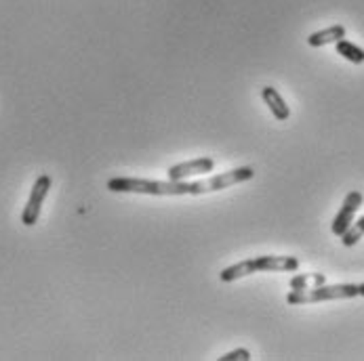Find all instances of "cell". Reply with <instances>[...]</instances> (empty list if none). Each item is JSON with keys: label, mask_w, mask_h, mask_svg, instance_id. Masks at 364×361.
I'll use <instances>...</instances> for the list:
<instances>
[{"label": "cell", "mask_w": 364, "mask_h": 361, "mask_svg": "<svg viewBox=\"0 0 364 361\" xmlns=\"http://www.w3.org/2000/svg\"><path fill=\"white\" fill-rule=\"evenodd\" d=\"M255 177V170L251 166H240L221 174H215L207 181H148V179H129V177H116L107 181V189L116 194H146V196H203L210 191H221L232 185L251 181Z\"/></svg>", "instance_id": "6da1fadb"}, {"label": "cell", "mask_w": 364, "mask_h": 361, "mask_svg": "<svg viewBox=\"0 0 364 361\" xmlns=\"http://www.w3.org/2000/svg\"><path fill=\"white\" fill-rule=\"evenodd\" d=\"M299 269V258L295 257H255L242 262H236L232 267H225L219 273L221 282H236L240 277H247L251 273H261V271H297Z\"/></svg>", "instance_id": "7a4b0ae2"}, {"label": "cell", "mask_w": 364, "mask_h": 361, "mask_svg": "<svg viewBox=\"0 0 364 361\" xmlns=\"http://www.w3.org/2000/svg\"><path fill=\"white\" fill-rule=\"evenodd\" d=\"M364 296V284H337V286H318L310 290H291L287 294L289 305H312L324 301H341Z\"/></svg>", "instance_id": "3957f363"}, {"label": "cell", "mask_w": 364, "mask_h": 361, "mask_svg": "<svg viewBox=\"0 0 364 361\" xmlns=\"http://www.w3.org/2000/svg\"><path fill=\"white\" fill-rule=\"evenodd\" d=\"M53 179L49 174H38V179L34 181L32 185V191H30V198H28V204L21 212V223L26 227H34L41 218V210H43V204L49 196V189H51Z\"/></svg>", "instance_id": "277c9868"}, {"label": "cell", "mask_w": 364, "mask_h": 361, "mask_svg": "<svg viewBox=\"0 0 364 361\" xmlns=\"http://www.w3.org/2000/svg\"><path fill=\"white\" fill-rule=\"evenodd\" d=\"M363 194H360L358 189H354V191H350V194L346 196V200H343V204H341V210L337 212V216L333 218V225H331V231H333L337 238H341V233L354 223V216H356L358 208L363 206Z\"/></svg>", "instance_id": "5b68a950"}, {"label": "cell", "mask_w": 364, "mask_h": 361, "mask_svg": "<svg viewBox=\"0 0 364 361\" xmlns=\"http://www.w3.org/2000/svg\"><path fill=\"white\" fill-rule=\"evenodd\" d=\"M215 168V160L213 157H196V160H190V162H183V164H175L166 170L168 179L171 181H183L188 177H194V174H207L213 172Z\"/></svg>", "instance_id": "8992f818"}, {"label": "cell", "mask_w": 364, "mask_h": 361, "mask_svg": "<svg viewBox=\"0 0 364 361\" xmlns=\"http://www.w3.org/2000/svg\"><path fill=\"white\" fill-rule=\"evenodd\" d=\"M261 97H263V101L269 107V111H272V116H274L276 120L287 122V120L291 118L289 105H287V101L282 99V95H280L274 87H263V89H261Z\"/></svg>", "instance_id": "52a82bcc"}, {"label": "cell", "mask_w": 364, "mask_h": 361, "mask_svg": "<svg viewBox=\"0 0 364 361\" xmlns=\"http://www.w3.org/2000/svg\"><path fill=\"white\" fill-rule=\"evenodd\" d=\"M346 38V28L343 26H331L326 30L314 32L308 36V45L318 49V47H326V45H335L337 40Z\"/></svg>", "instance_id": "ba28073f"}, {"label": "cell", "mask_w": 364, "mask_h": 361, "mask_svg": "<svg viewBox=\"0 0 364 361\" xmlns=\"http://www.w3.org/2000/svg\"><path fill=\"white\" fill-rule=\"evenodd\" d=\"M326 284V275L324 273H299L295 277H291L289 286L291 290H310Z\"/></svg>", "instance_id": "9c48e42d"}, {"label": "cell", "mask_w": 364, "mask_h": 361, "mask_svg": "<svg viewBox=\"0 0 364 361\" xmlns=\"http://www.w3.org/2000/svg\"><path fill=\"white\" fill-rule=\"evenodd\" d=\"M335 49H337V55H341V57L348 59L350 63H356V65L364 63V49L356 47L354 43H350V40H346V38L337 40V43H335Z\"/></svg>", "instance_id": "30bf717a"}, {"label": "cell", "mask_w": 364, "mask_h": 361, "mask_svg": "<svg viewBox=\"0 0 364 361\" xmlns=\"http://www.w3.org/2000/svg\"><path fill=\"white\" fill-rule=\"evenodd\" d=\"M364 238V216H360L358 221H354L343 233H341V244L346 246V248H352V246H356L360 240Z\"/></svg>", "instance_id": "8fae6325"}, {"label": "cell", "mask_w": 364, "mask_h": 361, "mask_svg": "<svg viewBox=\"0 0 364 361\" xmlns=\"http://www.w3.org/2000/svg\"><path fill=\"white\" fill-rule=\"evenodd\" d=\"M251 360V351L249 349H236V351H230L225 355H221L219 361H249Z\"/></svg>", "instance_id": "7c38bea8"}]
</instances>
